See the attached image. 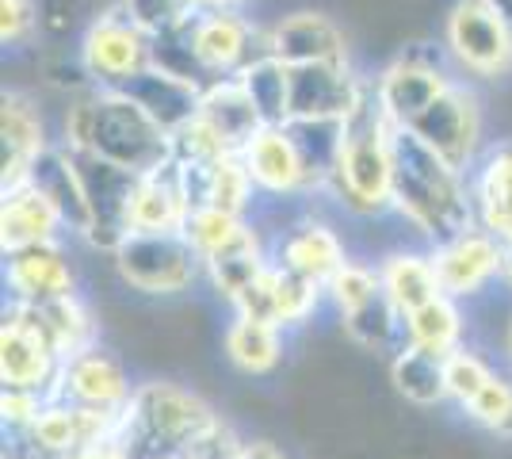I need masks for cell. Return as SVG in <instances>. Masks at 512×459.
Instances as JSON below:
<instances>
[{
	"label": "cell",
	"mask_w": 512,
	"mask_h": 459,
	"mask_svg": "<svg viewBox=\"0 0 512 459\" xmlns=\"http://www.w3.org/2000/svg\"><path fill=\"white\" fill-rule=\"evenodd\" d=\"M490 375L493 368L482 356H474L467 349H455L448 356V398H455L459 406H467L470 398L490 383Z\"/></svg>",
	"instance_id": "60d3db41"
},
{
	"label": "cell",
	"mask_w": 512,
	"mask_h": 459,
	"mask_svg": "<svg viewBox=\"0 0 512 459\" xmlns=\"http://www.w3.org/2000/svg\"><path fill=\"white\" fill-rule=\"evenodd\" d=\"M325 295L337 303L341 314H348V310H356V306L371 303L375 295H383V276H379V268H371V264L344 261L341 272L325 287Z\"/></svg>",
	"instance_id": "f35d334b"
},
{
	"label": "cell",
	"mask_w": 512,
	"mask_h": 459,
	"mask_svg": "<svg viewBox=\"0 0 512 459\" xmlns=\"http://www.w3.org/2000/svg\"><path fill=\"white\" fill-rule=\"evenodd\" d=\"M390 131L394 123L375 100V88L367 81V92L356 111L344 119V138L337 165L329 176L333 196L341 199L352 215H383L394 192V161H390Z\"/></svg>",
	"instance_id": "3957f363"
},
{
	"label": "cell",
	"mask_w": 512,
	"mask_h": 459,
	"mask_svg": "<svg viewBox=\"0 0 512 459\" xmlns=\"http://www.w3.org/2000/svg\"><path fill=\"white\" fill-rule=\"evenodd\" d=\"M4 280L12 287L16 303H50L73 295V264L65 257L62 241H39L4 253Z\"/></svg>",
	"instance_id": "ac0fdd59"
},
{
	"label": "cell",
	"mask_w": 512,
	"mask_h": 459,
	"mask_svg": "<svg viewBox=\"0 0 512 459\" xmlns=\"http://www.w3.org/2000/svg\"><path fill=\"white\" fill-rule=\"evenodd\" d=\"M287 69H291V119H348L367 92V81H360L348 62H306Z\"/></svg>",
	"instance_id": "2e32d148"
},
{
	"label": "cell",
	"mask_w": 512,
	"mask_h": 459,
	"mask_svg": "<svg viewBox=\"0 0 512 459\" xmlns=\"http://www.w3.org/2000/svg\"><path fill=\"white\" fill-rule=\"evenodd\" d=\"M73 153V150H69ZM77 169L85 176V192L92 203V234L88 245L100 253H115V245L130 234V199L138 188V173L119 169L96 153H73Z\"/></svg>",
	"instance_id": "4fadbf2b"
},
{
	"label": "cell",
	"mask_w": 512,
	"mask_h": 459,
	"mask_svg": "<svg viewBox=\"0 0 512 459\" xmlns=\"http://www.w3.org/2000/svg\"><path fill=\"white\" fill-rule=\"evenodd\" d=\"M344 261H348L344 257V241L333 234V226H325L318 219L295 222L279 241V264L295 268V272H302L306 280H314L321 287H329V280L341 272Z\"/></svg>",
	"instance_id": "484cf974"
},
{
	"label": "cell",
	"mask_w": 512,
	"mask_h": 459,
	"mask_svg": "<svg viewBox=\"0 0 512 459\" xmlns=\"http://www.w3.org/2000/svg\"><path fill=\"white\" fill-rule=\"evenodd\" d=\"M249 0H222V8H245Z\"/></svg>",
	"instance_id": "f907efd6"
},
{
	"label": "cell",
	"mask_w": 512,
	"mask_h": 459,
	"mask_svg": "<svg viewBox=\"0 0 512 459\" xmlns=\"http://www.w3.org/2000/svg\"><path fill=\"white\" fill-rule=\"evenodd\" d=\"M237 153H241L245 169L253 176L256 192L276 196V199L310 192L306 165H302V153H299V146H295L291 131H287V123H283V127L264 123Z\"/></svg>",
	"instance_id": "e0dca14e"
},
{
	"label": "cell",
	"mask_w": 512,
	"mask_h": 459,
	"mask_svg": "<svg viewBox=\"0 0 512 459\" xmlns=\"http://www.w3.org/2000/svg\"><path fill=\"white\" fill-rule=\"evenodd\" d=\"M390 161H394L390 207L421 238L440 245L474 226L470 176L444 161L428 142H421L406 127H394L390 131Z\"/></svg>",
	"instance_id": "7a4b0ae2"
},
{
	"label": "cell",
	"mask_w": 512,
	"mask_h": 459,
	"mask_svg": "<svg viewBox=\"0 0 512 459\" xmlns=\"http://www.w3.org/2000/svg\"><path fill=\"white\" fill-rule=\"evenodd\" d=\"M211 421L214 410L199 394L176 383H142L123 410L119 440L134 452V459L184 456Z\"/></svg>",
	"instance_id": "277c9868"
},
{
	"label": "cell",
	"mask_w": 512,
	"mask_h": 459,
	"mask_svg": "<svg viewBox=\"0 0 512 459\" xmlns=\"http://www.w3.org/2000/svg\"><path fill=\"white\" fill-rule=\"evenodd\" d=\"M470 199L474 222L512 245V142L482 150L478 165L470 169Z\"/></svg>",
	"instance_id": "603a6c76"
},
{
	"label": "cell",
	"mask_w": 512,
	"mask_h": 459,
	"mask_svg": "<svg viewBox=\"0 0 512 459\" xmlns=\"http://www.w3.org/2000/svg\"><path fill=\"white\" fill-rule=\"evenodd\" d=\"M241 448H245V444L230 433V425H222V421L214 417L211 425L192 440V448H188L184 456H192V459H241Z\"/></svg>",
	"instance_id": "ee69618b"
},
{
	"label": "cell",
	"mask_w": 512,
	"mask_h": 459,
	"mask_svg": "<svg viewBox=\"0 0 512 459\" xmlns=\"http://www.w3.org/2000/svg\"><path fill=\"white\" fill-rule=\"evenodd\" d=\"M188 43L207 81L237 77L256 54L268 50L264 35L253 27V20H245L241 8H211L188 16Z\"/></svg>",
	"instance_id": "30bf717a"
},
{
	"label": "cell",
	"mask_w": 512,
	"mask_h": 459,
	"mask_svg": "<svg viewBox=\"0 0 512 459\" xmlns=\"http://www.w3.org/2000/svg\"><path fill=\"white\" fill-rule=\"evenodd\" d=\"M501 4H509V8H512V0H501Z\"/></svg>",
	"instance_id": "db71d44e"
},
{
	"label": "cell",
	"mask_w": 512,
	"mask_h": 459,
	"mask_svg": "<svg viewBox=\"0 0 512 459\" xmlns=\"http://www.w3.org/2000/svg\"><path fill=\"white\" fill-rule=\"evenodd\" d=\"M245 230H249L245 215H230V211H222V207H211V203L195 207L192 215H188V226H184V234H188V241H192L195 249H199L203 264H207V257L222 253L226 245H234V241L241 238Z\"/></svg>",
	"instance_id": "74e56055"
},
{
	"label": "cell",
	"mask_w": 512,
	"mask_h": 459,
	"mask_svg": "<svg viewBox=\"0 0 512 459\" xmlns=\"http://www.w3.org/2000/svg\"><path fill=\"white\" fill-rule=\"evenodd\" d=\"M123 414H107V410H88L65 398H50L43 406L39 421L23 433L43 456H88L96 448H104L107 440L119 437Z\"/></svg>",
	"instance_id": "5bb4252c"
},
{
	"label": "cell",
	"mask_w": 512,
	"mask_h": 459,
	"mask_svg": "<svg viewBox=\"0 0 512 459\" xmlns=\"http://www.w3.org/2000/svg\"><path fill=\"white\" fill-rule=\"evenodd\" d=\"M501 280L512 287V245H509V253H505V272H501Z\"/></svg>",
	"instance_id": "681fc988"
},
{
	"label": "cell",
	"mask_w": 512,
	"mask_h": 459,
	"mask_svg": "<svg viewBox=\"0 0 512 459\" xmlns=\"http://www.w3.org/2000/svg\"><path fill=\"white\" fill-rule=\"evenodd\" d=\"M50 134H46L43 111L35 108V100L27 92H4V108H0V188H16L27 180L35 157L50 150Z\"/></svg>",
	"instance_id": "d6986e66"
},
{
	"label": "cell",
	"mask_w": 512,
	"mask_h": 459,
	"mask_svg": "<svg viewBox=\"0 0 512 459\" xmlns=\"http://www.w3.org/2000/svg\"><path fill=\"white\" fill-rule=\"evenodd\" d=\"M226 360L245 375L276 372V364L283 360V329L276 322L237 314L226 329Z\"/></svg>",
	"instance_id": "4dcf8cb0"
},
{
	"label": "cell",
	"mask_w": 512,
	"mask_h": 459,
	"mask_svg": "<svg viewBox=\"0 0 512 459\" xmlns=\"http://www.w3.org/2000/svg\"><path fill=\"white\" fill-rule=\"evenodd\" d=\"M161 459H180V456H161Z\"/></svg>",
	"instance_id": "f5cc1de1"
},
{
	"label": "cell",
	"mask_w": 512,
	"mask_h": 459,
	"mask_svg": "<svg viewBox=\"0 0 512 459\" xmlns=\"http://www.w3.org/2000/svg\"><path fill=\"white\" fill-rule=\"evenodd\" d=\"M192 215V199L184 188V176L180 165L169 161L161 165L157 173L138 176V188L130 199V230H142V234H176L188 226Z\"/></svg>",
	"instance_id": "7402d4cb"
},
{
	"label": "cell",
	"mask_w": 512,
	"mask_h": 459,
	"mask_svg": "<svg viewBox=\"0 0 512 459\" xmlns=\"http://www.w3.org/2000/svg\"><path fill=\"white\" fill-rule=\"evenodd\" d=\"M379 276H383V291L390 295V303L402 310V318L413 314L417 306L432 303L436 295H444L432 253L428 257H421V253H390L379 264Z\"/></svg>",
	"instance_id": "f546056e"
},
{
	"label": "cell",
	"mask_w": 512,
	"mask_h": 459,
	"mask_svg": "<svg viewBox=\"0 0 512 459\" xmlns=\"http://www.w3.org/2000/svg\"><path fill=\"white\" fill-rule=\"evenodd\" d=\"M341 326L356 345L383 352V349H390V341L398 337V329H406V318H402V310L390 303V295L383 291V295H375L371 303H363V306H356V310L341 314Z\"/></svg>",
	"instance_id": "d590c367"
},
{
	"label": "cell",
	"mask_w": 512,
	"mask_h": 459,
	"mask_svg": "<svg viewBox=\"0 0 512 459\" xmlns=\"http://www.w3.org/2000/svg\"><path fill=\"white\" fill-rule=\"evenodd\" d=\"M505 253L509 245L501 238H493L486 226H470L455 238L432 245V264H436V276L440 287L451 299H470L505 272Z\"/></svg>",
	"instance_id": "8fae6325"
},
{
	"label": "cell",
	"mask_w": 512,
	"mask_h": 459,
	"mask_svg": "<svg viewBox=\"0 0 512 459\" xmlns=\"http://www.w3.org/2000/svg\"><path fill=\"white\" fill-rule=\"evenodd\" d=\"M509 352H512V326H509Z\"/></svg>",
	"instance_id": "816d5d0a"
},
{
	"label": "cell",
	"mask_w": 512,
	"mask_h": 459,
	"mask_svg": "<svg viewBox=\"0 0 512 459\" xmlns=\"http://www.w3.org/2000/svg\"><path fill=\"white\" fill-rule=\"evenodd\" d=\"M287 131H291V138H295V146L302 153L310 192L329 188V176H333L337 153H341L344 119H291Z\"/></svg>",
	"instance_id": "e575fe53"
},
{
	"label": "cell",
	"mask_w": 512,
	"mask_h": 459,
	"mask_svg": "<svg viewBox=\"0 0 512 459\" xmlns=\"http://www.w3.org/2000/svg\"><path fill=\"white\" fill-rule=\"evenodd\" d=\"M199 115L226 138L230 150H241V146L264 127V119H260V111H256L253 96L245 92V85H241L237 77H222V81H211V85L203 88Z\"/></svg>",
	"instance_id": "4316f807"
},
{
	"label": "cell",
	"mask_w": 512,
	"mask_h": 459,
	"mask_svg": "<svg viewBox=\"0 0 512 459\" xmlns=\"http://www.w3.org/2000/svg\"><path fill=\"white\" fill-rule=\"evenodd\" d=\"M16 306H20L35 326L43 329V337L62 352V360L73 356V352L88 349V345H96V329H92V318H88L85 303L77 299V291L62 295V299H50V303H16Z\"/></svg>",
	"instance_id": "f1b7e54d"
},
{
	"label": "cell",
	"mask_w": 512,
	"mask_h": 459,
	"mask_svg": "<svg viewBox=\"0 0 512 459\" xmlns=\"http://www.w3.org/2000/svg\"><path fill=\"white\" fill-rule=\"evenodd\" d=\"M35 4H39L43 31H65V27H73V16L81 8V0H35Z\"/></svg>",
	"instance_id": "bcb514c9"
},
{
	"label": "cell",
	"mask_w": 512,
	"mask_h": 459,
	"mask_svg": "<svg viewBox=\"0 0 512 459\" xmlns=\"http://www.w3.org/2000/svg\"><path fill=\"white\" fill-rule=\"evenodd\" d=\"M230 306H234L237 314H245V318L276 322V287H272V264H268V272L245 287V291H241Z\"/></svg>",
	"instance_id": "f6af8a7d"
},
{
	"label": "cell",
	"mask_w": 512,
	"mask_h": 459,
	"mask_svg": "<svg viewBox=\"0 0 512 459\" xmlns=\"http://www.w3.org/2000/svg\"><path fill=\"white\" fill-rule=\"evenodd\" d=\"M241 459H287L279 452L272 440H249L245 448H241Z\"/></svg>",
	"instance_id": "7dc6e473"
},
{
	"label": "cell",
	"mask_w": 512,
	"mask_h": 459,
	"mask_svg": "<svg viewBox=\"0 0 512 459\" xmlns=\"http://www.w3.org/2000/svg\"><path fill=\"white\" fill-rule=\"evenodd\" d=\"M203 88L207 85L188 81V77H176V73H169V69H161V66H150V69H142L138 77L123 81L119 92H127L130 100H138V104L172 134L176 127H184L188 119L199 115Z\"/></svg>",
	"instance_id": "cb8c5ba5"
},
{
	"label": "cell",
	"mask_w": 512,
	"mask_h": 459,
	"mask_svg": "<svg viewBox=\"0 0 512 459\" xmlns=\"http://www.w3.org/2000/svg\"><path fill=\"white\" fill-rule=\"evenodd\" d=\"M390 383L413 406H440L448 398V356L409 345L390 360Z\"/></svg>",
	"instance_id": "83f0119b"
},
{
	"label": "cell",
	"mask_w": 512,
	"mask_h": 459,
	"mask_svg": "<svg viewBox=\"0 0 512 459\" xmlns=\"http://www.w3.org/2000/svg\"><path fill=\"white\" fill-rule=\"evenodd\" d=\"M77 62L92 88H119L153 66V31H146L123 4L107 8L85 27Z\"/></svg>",
	"instance_id": "52a82bcc"
},
{
	"label": "cell",
	"mask_w": 512,
	"mask_h": 459,
	"mask_svg": "<svg viewBox=\"0 0 512 459\" xmlns=\"http://www.w3.org/2000/svg\"><path fill=\"white\" fill-rule=\"evenodd\" d=\"M62 146L73 153H96L138 176L157 173L172 161V134L119 88H92L69 100Z\"/></svg>",
	"instance_id": "6da1fadb"
},
{
	"label": "cell",
	"mask_w": 512,
	"mask_h": 459,
	"mask_svg": "<svg viewBox=\"0 0 512 459\" xmlns=\"http://www.w3.org/2000/svg\"><path fill=\"white\" fill-rule=\"evenodd\" d=\"M448 62L474 81L512 73V8L501 0H455L444 16Z\"/></svg>",
	"instance_id": "5b68a950"
},
{
	"label": "cell",
	"mask_w": 512,
	"mask_h": 459,
	"mask_svg": "<svg viewBox=\"0 0 512 459\" xmlns=\"http://www.w3.org/2000/svg\"><path fill=\"white\" fill-rule=\"evenodd\" d=\"M111 261H115L119 280L142 295H180L199 276H207V264L184 230H176V234L130 230L127 238L115 245Z\"/></svg>",
	"instance_id": "8992f818"
},
{
	"label": "cell",
	"mask_w": 512,
	"mask_h": 459,
	"mask_svg": "<svg viewBox=\"0 0 512 459\" xmlns=\"http://www.w3.org/2000/svg\"><path fill=\"white\" fill-rule=\"evenodd\" d=\"M62 230V215L35 184L23 180L16 188H4V203H0V249L4 253L39 245V241H58Z\"/></svg>",
	"instance_id": "d4e9b609"
},
{
	"label": "cell",
	"mask_w": 512,
	"mask_h": 459,
	"mask_svg": "<svg viewBox=\"0 0 512 459\" xmlns=\"http://www.w3.org/2000/svg\"><path fill=\"white\" fill-rule=\"evenodd\" d=\"M50 402L43 391H23V387H4L0 394V417H4V425H8V433H27L39 414H43V406Z\"/></svg>",
	"instance_id": "7bdbcfd3"
},
{
	"label": "cell",
	"mask_w": 512,
	"mask_h": 459,
	"mask_svg": "<svg viewBox=\"0 0 512 459\" xmlns=\"http://www.w3.org/2000/svg\"><path fill=\"white\" fill-rule=\"evenodd\" d=\"M272 287H276V326H302L310 322V314L318 310L325 287L306 280L302 272L287 268V264L272 261Z\"/></svg>",
	"instance_id": "8d00e7d4"
},
{
	"label": "cell",
	"mask_w": 512,
	"mask_h": 459,
	"mask_svg": "<svg viewBox=\"0 0 512 459\" xmlns=\"http://www.w3.org/2000/svg\"><path fill=\"white\" fill-rule=\"evenodd\" d=\"M54 398L77 402L88 410H107V414H123L134 398L127 368L100 345L73 352L62 360V372L54 383Z\"/></svg>",
	"instance_id": "9a60e30c"
},
{
	"label": "cell",
	"mask_w": 512,
	"mask_h": 459,
	"mask_svg": "<svg viewBox=\"0 0 512 459\" xmlns=\"http://www.w3.org/2000/svg\"><path fill=\"white\" fill-rule=\"evenodd\" d=\"M180 8L184 12H211V8H222V0H180Z\"/></svg>",
	"instance_id": "c3c4849f"
},
{
	"label": "cell",
	"mask_w": 512,
	"mask_h": 459,
	"mask_svg": "<svg viewBox=\"0 0 512 459\" xmlns=\"http://www.w3.org/2000/svg\"><path fill=\"white\" fill-rule=\"evenodd\" d=\"M406 341L417 349L440 352V356L463 349V310H459V303L451 295H436L432 303L417 306L413 314H406Z\"/></svg>",
	"instance_id": "836d02e7"
},
{
	"label": "cell",
	"mask_w": 512,
	"mask_h": 459,
	"mask_svg": "<svg viewBox=\"0 0 512 459\" xmlns=\"http://www.w3.org/2000/svg\"><path fill=\"white\" fill-rule=\"evenodd\" d=\"M406 131H413L444 161H451L459 173L470 176V169L482 157V104H478L474 88L455 81L432 108H425L409 123Z\"/></svg>",
	"instance_id": "9c48e42d"
},
{
	"label": "cell",
	"mask_w": 512,
	"mask_h": 459,
	"mask_svg": "<svg viewBox=\"0 0 512 459\" xmlns=\"http://www.w3.org/2000/svg\"><path fill=\"white\" fill-rule=\"evenodd\" d=\"M180 459H192V456H180Z\"/></svg>",
	"instance_id": "11a10c76"
},
{
	"label": "cell",
	"mask_w": 512,
	"mask_h": 459,
	"mask_svg": "<svg viewBox=\"0 0 512 459\" xmlns=\"http://www.w3.org/2000/svg\"><path fill=\"white\" fill-rule=\"evenodd\" d=\"M237 81L253 96L264 123L283 127L291 119V69H287V62H279L276 54H268V50L256 54L253 62L237 73Z\"/></svg>",
	"instance_id": "d6a6232c"
},
{
	"label": "cell",
	"mask_w": 512,
	"mask_h": 459,
	"mask_svg": "<svg viewBox=\"0 0 512 459\" xmlns=\"http://www.w3.org/2000/svg\"><path fill=\"white\" fill-rule=\"evenodd\" d=\"M268 54L287 66L306 62H348V39L325 12H291L264 31Z\"/></svg>",
	"instance_id": "ffe728a7"
},
{
	"label": "cell",
	"mask_w": 512,
	"mask_h": 459,
	"mask_svg": "<svg viewBox=\"0 0 512 459\" xmlns=\"http://www.w3.org/2000/svg\"><path fill=\"white\" fill-rule=\"evenodd\" d=\"M27 184H35L54 203V211L62 215L69 234L88 241V234H92V203H88L85 192V176L77 169V157L65 150L62 142H54L50 150L35 157V165L27 173Z\"/></svg>",
	"instance_id": "44dd1931"
},
{
	"label": "cell",
	"mask_w": 512,
	"mask_h": 459,
	"mask_svg": "<svg viewBox=\"0 0 512 459\" xmlns=\"http://www.w3.org/2000/svg\"><path fill=\"white\" fill-rule=\"evenodd\" d=\"M463 410H467L478 425H486L490 433L512 440V383L509 379H501V375L493 372L490 383L474 394Z\"/></svg>",
	"instance_id": "ab89813d"
},
{
	"label": "cell",
	"mask_w": 512,
	"mask_h": 459,
	"mask_svg": "<svg viewBox=\"0 0 512 459\" xmlns=\"http://www.w3.org/2000/svg\"><path fill=\"white\" fill-rule=\"evenodd\" d=\"M35 35H43L39 4L35 0H0V39L4 46H27Z\"/></svg>",
	"instance_id": "b9f144b4"
},
{
	"label": "cell",
	"mask_w": 512,
	"mask_h": 459,
	"mask_svg": "<svg viewBox=\"0 0 512 459\" xmlns=\"http://www.w3.org/2000/svg\"><path fill=\"white\" fill-rule=\"evenodd\" d=\"M268 257H264V245H260V234H256L253 226L234 241V245H226L222 253H214L207 257V280L214 284V291L226 299V303H234L237 295L245 291V287L260 280L264 272H268Z\"/></svg>",
	"instance_id": "1f68e13d"
},
{
	"label": "cell",
	"mask_w": 512,
	"mask_h": 459,
	"mask_svg": "<svg viewBox=\"0 0 512 459\" xmlns=\"http://www.w3.org/2000/svg\"><path fill=\"white\" fill-rule=\"evenodd\" d=\"M425 43H417L413 50L398 54L390 66L371 81L375 100L386 111V119L394 127H409L425 108H432L451 85L448 69V50H421Z\"/></svg>",
	"instance_id": "ba28073f"
},
{
	"label": "cell",
	"mask_w": 512,
	"mask_h": 459,
	"mask_svg": "<svg viewBox=\"0 0 512 459\" xmlns=\"http://www.w3.org/2000/svg\"><path fill=\"white\" fill-rule=\"evenodd\" d=\"M62 372V352L43 337L20 306L12 303L0 326V379L4 387H23V391H43L54 398V383Z\"/></svg>",
	"instance_id": "7c38bea8"
}]
</instances>
